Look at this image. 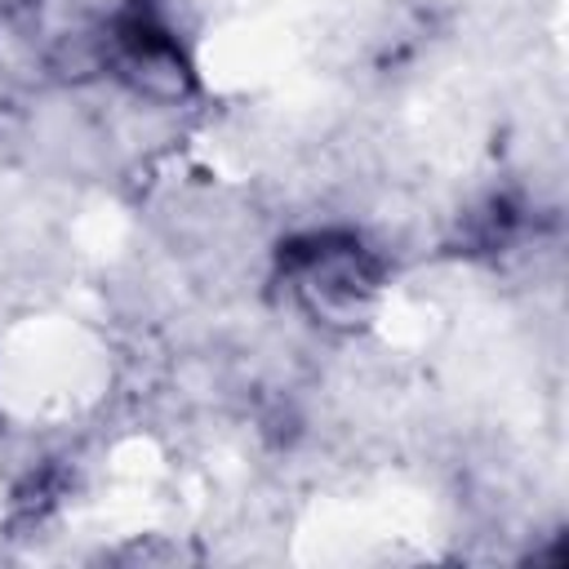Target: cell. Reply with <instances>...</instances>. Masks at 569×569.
<instances>
[{"label":"cell","mask_w":569,"mask_h":569,"mask_svg":"<svg viewBox=\"0 0 569 569\" xmlns=\"http://www.w3.org/2000/svg\"><path fill=\"white\" fill-rule=\"evenodd\" d=\"M293 298L325 325L365 320L382 284V262L356 231H307L280 244L276 253Z\"/></svg>","instance_id":"cell-1"},{"label":"cell","mask_w":569,"mask_h":569,"mask_svg":"<svg viewBox=\"0 0 569 569\" xmlns=\"http://www.w3.org/2000/svg\"><path fill=\"white\" fill-rule=\"evenodd\" d=\"M107 58L116 62V71L147 93L160 98H178L191 89V67L178 49V40L169 36V27L142 4L133 0L129 9H120L107 27Z\"/></svg>","instance_id":"cell-2"}]
</instances>
